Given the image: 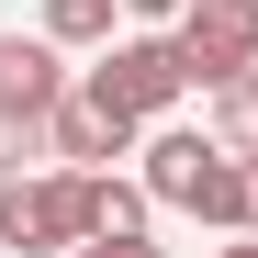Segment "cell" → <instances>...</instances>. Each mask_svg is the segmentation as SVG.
<instances>
[{"mask_svg":"<svg viewBox=\"0 0 258 258\" xmlns=\"http://www.w3.org/2000/svg\"><path fill=\"white\" fill-rule=\"evenodd\" d=\"M146 168H135V180L157 191V213H202V225H247V157L225 146V135H180V123H157V135L135 146Z\"/></svg>","mask_w":258,"mask_h":258,"instance_id":"6da1fadb","label":"cell"},{"mask_svg":"<svg viewBox=\"0 0 258 258\" xmlns=\"http://www.w3.org/2000/svg\"><path fill=\"white\" fill-rule=\"evenodd\" d=\"M79 90H90V101H112L123 123H168V112L202 90V79H191V56H180V34H112V45H101V68L79 79Z\"/></svg>","mask_w":258,"mask_h":258,"instance_id":"7a4b0ae2","label":"cell"},{"mask_svg":"<svg viewBox=\"0 0 258 258\" xmlns=\"http://www.w3.org/2000/svg\"><path fill=\"white\" fill-rule=\"evenodd\" d=\"M0 247H23V258H68V247H90L79 168H56V180H0Z\"/></svg>","mask_w":258,"mask_h":258,"instance_id":"3957f363","label":"cell"},{"mask_svg":"<svg viewBox=\"0 0 258 258\" xmlns=\"http://www.w3.org/2000/svg\"><path fill=\"white\" fill-rule=\"evenodd\" d=\"M168 34H180V56H191L202 90H213V79H236V68H258V0H191Z\"/></svg>","mask_w":258,"mask_h":258,"instance_id":"277c9868","label":"cell"},{"mask_svg":"<svg viewBox=\"0 0 258 258\" xmlns=\"http://www.w3.org/2000/svg\"><path fill=\"white\" fill-rule=\"evenodd\" d=\"M34 135H45V146H56L68 168H112V157H135V146H146V123H123L112 101H90V90H68V101H56L45 123H34Z\"/></svg>","mask_w":258,"mask_h":258,"instance_id":"5b68a950","label":"cell"},{"mask_svg":"<svg viewBox=\"0 0 258 258\" xmlns=\"http://www.w3.org/2000/svg\"><path fill=\"white\" fill-rule=\"evenodd\" d=\"M56 56H68L56 34H0V123H45L68 101V68Z\"/></svg>","mask_w":258,"mask_h":258,"instance_id":"8992f818","label":"cell"},{"mask_svg":"<svg viewBox=\"0 0 258 258\" xmlns=\"http://www.w3.org/2000/svg\"><path fill=\"white\" fill-rule=\"evenodd\" d=\"M79 202H90V236H146V213H157V191L123 168H79Z\"/></svg>","mask_w":258,"mask_h":258,"instance_id":"52a82bcc","label":"cell"},{"mask_svg":"<svg viewBox=\"0 0 258 258\" xmlns=\"http://www.w3.org/2000/svg\"><path fill=\"white\" fill-rule=\"evenodd\" d=\"M213 135H225L236 157H258V68H236V79H213Z\"/></svg>","mask_w":258,"mask_h":258,"instance_id":"ba28073f","label":"cell"},{"mask_svg":"<svg viewBox=\"0 0 258 258\" xmlns=\"http://www.w3.org/2000/svg\"><path fill=\"white\" fill-rule=\"evenodd\" d=\"M112 12L123 0H45V34L56 45H112Z\"/></svg>","mask_w":258,"mask_h":258,"instance_id":"9c48e42d","label":"cell"},{"mask_svg":"<svg viewBox=\"0 0 258 258\" xmlns=\"http://www.w3.org/2000/svg\"><path fill=\"white\" fill-rule=\"evenodd\" d=\"M68 258H168V247H146V236H90V247H68Z\"/></svg>","mask_w":258,"mask_h":258,"instance_id":"30bf717a","label":"cell"},{"mask_svg":"<svg viewBox=\"0 0 258 258\" xmlns=\"http://www.w3.org/2000/svg\"><path fill=\"white\" fill-rule=\"evenodd\" d=\"M123 12H146V23H180V12H191V0H123Z\"/></svg>","mask_w":258,"mask_h":258,"instance_id":"8fae6325","label":"cell"},{"mask_svg":"<svg viewBox=\"0 0 258 258\" xmlns=\"http://www.w3.org/2000/svg\"><path fill=\"white\" fill-rule=\"evenodd\" d=\"M247 236H258V157H247Z\"/></svg>","mask_w":258,"mask_h":258,"instance_id":"7c38bea8","label":"cell"},{"mask_svg":"<svg viewBox=\"0 0 258 258\" xmlns=\"http://www.w3.org/2000/svg\"><path fill=\"white\" fill-rule=\"evenodd\" d=\"M225 258H258V236H247V225H236V247H225Z\"/></svg>","mask_w":258,"mask_h":258,"instance_id":"4fadbf2b","label":"cell"}]
</instances>
